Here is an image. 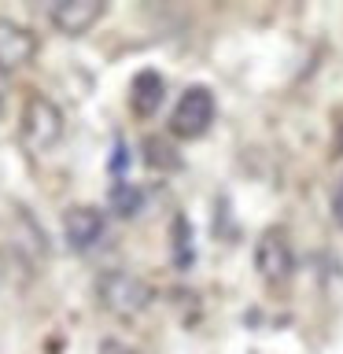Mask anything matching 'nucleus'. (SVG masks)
Here are the masks:
<instances>
[{
    "label": "nucleus",
    "instance_id": "nucleus-1",
    "mask_svg": "<svg viewBox=\"0 0 343 354\" xmlns=\"http://www.w3.org/2000/svg\"><path fill=\"white\" fill-rule=\"evenodd\" d=\"M151 299H155L151 284L129 270H107L96 277V303L111 317H122V321L137 317L151 306Z\"/></svg>",
    "mask_w": 343,
    "mask_h": 354
},
{
    "label": "nucleus",
    "instance_id": "nucleus-2",
    "mask_svg": "<svg viewBox=\"0 0 343 354\" xmlns=\"http://www.w3.org/2000/svg\"><path fill=\"white\" fill-rule=\"evenodd\" d=\"M63 129H66V122H63V111L55 107V100H48L44 93H30L26 104H22V115H19L22 144L33 155H44L63 140Z\"/></svg>",
    "mask_w": 343,
    "mask_h": 354
},
{
    "label": "nucleus",
    "instance_id": "nucleus-3",
    "mask_svg": "<svg viewBox=\"0 0 343 354\" xmlns=\"http://www.w3.org/2000/svg\"><path fill=\"white\" fill-rule=\"evenodd\" d=\"M254 270L270 288H284L295 273V251L284 229H266L254 243Z\"/></svg>",
    "mask_w": 343,
    "mask_h": 354
},
{
    "label": "nucleus",
    "instance_id": "nucleus-4",
    "mask_svg": "<svg viewBox=\"0 0 343 354\" xmlns=\"http://www.w3.org/2000/svg\"><path fill=\"white\" fill-rule=\"evenodd\" d=\"M210 122H214V96H210V88L203 85L185 88L170 115V133L181 140H196L210 129Z\"/></svg>",
    "mask_w": 343,
    "mask_h": 354
},
{
    "label": "nucleus",
    "instance_id": "nucleus-5",
    "mask_svg": "<svg viewBox=\"0 0 343 354\" xmlns=\"http://www.w3.org/2000/svg\"><path fill=\"white\" fill-rule=\"evenodd\" d=\"M107 4L104 0H55L48 8V22L66 37H82L104 19Z\"/></svg>",
    "mask_w": 343,
    "mask_h": 354
},
{
    "label": "nucleus",
    "instance_id": "nucleus-6",
    "mask_svg": "<svg viewBox=\"0 0 343 354\" xmlns=\"http://www.w3.org/2000/svg\"><path fill=\"white\" fill-rule=\"evenodd\" d=\"M37 55V37L15 19L0 15V74H15L33 63Z\"/></svg>",
    "mask_w": 343,
    "mask_h": 354
},
{
    "label": "nucleus",
    "instance_id": "nucleus-7",
    "mask_svg": "<svg viewBox=\"0 0 343 354\" xmlns=\"http://www.w3.org/2000/svg\"><path fill=\"white\" fill-rule=\"evenodd\" d=\"M104 229H107V218H104V210H100V207H89V203L66 207V214H63V236H66V243H71L74 251L96 248L100 236H104Z\"/></svg>",
    "mask_w": 343,
    "mask_h": 354
},
{
    "label": "nucleus",
    "instance_id": "nucleus-8",
    "mask_svg": "<svg viewBox=\"0 0 343 354\" xmlns=\"http://www.w3.org/2000/svg\"><path fill=\"white\" fill-rule=\"evenodd\" d=\"M163 96H166V82L155 71H140L137 77H133V85H129V107H133V115H137V118H151L155 111H159Z\"/></svg>",
    "mask_w": 343,
    "mask_h": 354
},
{
    "label": "nucleus",
    "instance_id": "nucleus-9",
    "mask_svg": "<svg viewBox=\"0 0 343 354\" xmlns=\"http://www.w3.org/2000/svg\"><path fill=\"white\" fill-rule=\"evenodd\" d=\"M140 203H144V196H140L137 185L115 181V188H111V210H115L118 218H133L140 210Z\"/></svg>",
    "mask_w": 343,
    "mask_h": 354
},
{
    "label": "nucleus",
    "instance_id": "nucleus-10",
    "mask_svg": "<svg viewBox=\"0 0 343 354\" xmlns=\"http://www.w3.org/2000/svg\"><path fill=\"white\" fill-rule=\"evenodd\" d=\"M144 148H148V155H144V159H148V166H155V170H163V166H177L174 148H170V144H163L159 137H151Z\"/></svg>",
    "mask_w": 343,
    "mask_h": 354
},
{
    "label": "nucleus",
    "instance_id": "nucleus-11",
    "mask_svg": "<svg viewBox=\"0 0 343 354\" xmlns=\"http://www.w3.org/2000/svg\"><path fill=\"white\" fill-rule=\"evenodd\" d=\"M174 232H177V240H174V248H177V266H188V262H192V259H188V254H185V240H188V221H185L181 214L174 218Z\"/></svg>",
    "mask_w": 343,
    "mask_h": 354
},
{
    "label": "nucleus",
    "instance_id": "nucleus-12",
    "mask_svg": "<svg viewBox=\"0 0 343 354\" xmlns=\"http://www.w3.org/2000/svg\"><path fill=\"white\" fill-rule=\"evenodd\" d=\"M328 210H332V221L343 229V177L336 181V188H332V196H328Z\"/></svg>",
    "mask_w": 343,
    "mask_h": 354
},
{
    "label": "nucleus",
    "instance_id": "nucleus-13",
    "mask_svg": "<svg viewBox=\"0 0 343 354\" xmlns=\"http://www.w3.org/2000/svg\"><path fill=\"white\" fill-rule=\"evenodd\" d=\"M100 354H144V351L129 347V343H122V339H100Z\"/></svg>",
    "mask_w": 343,
    "mask_h": 354
},
{
    "label": "nucleus",
    "instance_id": "nucleus-14",
    "mask_svg": "<svg viewBox=\"0 0 343 354\" xmlns=\"http://www.w3.org/2000/svg\"><path fill=\"white\" fill-rule=\"evenodd\" d=\"M340 155H343V129H340Z\"/></svg>",
    "mask_w": 343,
    "mask_h": 354
}]
</instances>
